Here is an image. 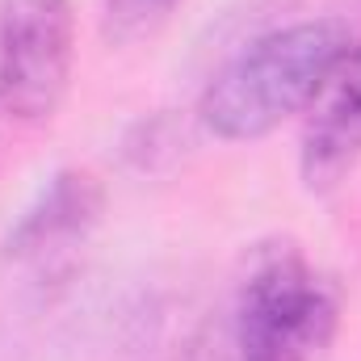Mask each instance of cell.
<instances>
[{
  "label": "cell",
  "mask_w": 361,
  "mask_h": 361,
  "mask_svg": "<svg viewBox=\"0 0 361 361\" xmlns=\"http://www.w3.org/2000/svg\"><path fill=\"white\" fill-rule=\"evenodd\" d=\"M180 0H105L101 8V30L109 42L126 47V42H139V38H152L173 13H177Z\"/></svg>",
  "instance_id": "8992f818"
},
{
  "label": "cell",
  "mask_w": 361,
  "mask_h": 361,
  "mask_svg": "<svg viewBox=\"0 0 361 361\" xmlns=\"http://www.w3.org/2000/svg\"><path fill=\"white\" fill-rule=\"evenodd\" d=\"M72 0H0V109L17 122H47L72 85Z\"/></svg>",
  "instance_id": "3957f363"
},
{
  "label": "cell",
  "mask_w": 361,
  "mask_h": 361,
  "mask_svg": "<svg viewBox=\"0 0 361 361\" xmlns=\"http://www.w3.org/2000/svg\"><path fill=\"white\" fill-rule=\"evenodd\" d=\"M341 332V294L298 248L261 252L231 307L235 361H324Z\"/></svg>",
  "instance_id": "7a4b0ae2"
},
{
  "label": "cell",
  "mask_w": 361,
  "mask_h": 361,
  "mask_svg": "<svg viewBox=\"0 0 361 361\" xmlns=\"http://www.w3.org/2000/svg\"><path fill=\"white\" fill-rule=\"evenodd\" d=\"M298 169L307 189L324 193L353 173L361 160V42H353L336 68L328 72L324 89L307 105Z\"/></svg>",
  "instance_id": "5b68a950"
},
{
  "label": "cell",
  "mask_w": 361,
  "mask_h": 361,
  "mask_svg": "<svg viewBox=\"0 0 361 361\" xmlns=\"http://www.w3.org/2000/svg\"><path fill=\"white\" fill-rule=\"evenodd\" d=\"M353 47V30L336 17L277 25L235 51L197 101V118L214 139L252 143L302 114L324 89L336 59Z\"/></svg>",
  "instance_id": "6da1fadb"
},
{
  "label": "cell",
  "mask_w": 361,
  "mask_h": 361,
  "mask_svg": "<svg viewBox=\"0 0 361 361\" xmlns=\"http://www.w3.org/2000/svg\"><path fill=\"white\" fill-rule=\"evenodd\" d=\"M101 210H105L101 180L89 169H59L8 227L4 261L34 277L72 273L80 248L101 223Z\"/></svg>",
  "instance_id": "277c9868"
}]
</instances>
